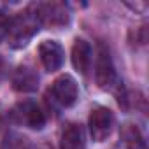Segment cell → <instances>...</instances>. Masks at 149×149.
Segmentation results:
<instances>
[{"instance_id":"obj_13","label":"cell","mask_w":149,"mask_h":149,"mask_svg":"<svg viewBox=\"0 0 149 149\" xmlns=\"http://www.w3.org/2000/svg\"><path fill=\"white\" fill-rule=\"evenodd\" d=\"M6 74H7V65H6V60L0 56V81L6 77Z\"/></svg>"},{"instance_id":"obj_9","label":"cell","mask_w":149,"mask_h":149,"mask_svg":"<svg viewBox=\"0 0 149 149\" xmlns=\"http://www.w3.org/2000/svg\"><path fill=\"white\" fill-rule=\"evenodd\" d=\"M72 63L83 76L90 72L91 67V46L84 39H77L72 46Z\"/></svg>"},{"instance_id":"obj_6","label":"cell","mask_w":149,"mask_h":149,"mask_svg":"<svg viewBox=\"0 0 149 149\" xmlns=\"http://www.w3.org/2000/svg\"><path fill=\"white\" fill-rule=\"evenodd\" d=\"M37 18L40 25H49V26H65L70 21V14L63 4H39L35 7Z\"/></svg>"},{"instance_id":"obj_4","label":"cell","mask_w":149,"mask_h":149,"mask_svg":"<svg viewBox=\"0 0 149 149\" xmlns=\"http://www.w3.org/2000/svg\"><path fill=\"white\" fill-rule=\"evenodd\" d=\"M51 95L54 98V102H58L61 107H70L76 104L77 97H79V90H77V83L72 76L65 74L60 76L51 88Z\"/></svg>"},{"instance_id":"obj_8","label":"cell","mask_w":149,"mask_h":149,"mask_svg":"<svg viewBox=\"0 0 149 149\" xmlns=\"http://www.w3.org/2000/svg\"><path fill=\"white\" fill-rule=\"evenodd\" d=\"M13 86L16 91L32 93L39 88V76L32 67H19L13 76Z\"/></svg>"},{"instance_id":"obj_7","label":"cell","mask_w":149,"mask_h":149,"mask_svg":"<svg viewBox=\"0 0 149 149\" xmlns=\"http://www.w3.org/2000/svg\"><path fill=\"white\" fill-rule=\"evenodd\" d=\"M39 56H40V63L47 72H54L63 65L65 60V53L63 47L56 42V40H44L39 46Z\"/></svg>"},{"instance_id":"obj_11","label":"cell","mask_w":149,"mask_h":149,"mask_svg":"<svg viewBox=\"0 0 149 149\" xmlns=\"http://www.w3.org/2000/svg\"><path fill=\"white\" fill-rule=\"evenodd\" d=\"M121 140L126 149H144V137L135 125H125L121 130Z\"/></svg>"},{"instance_id":"obj_12","label":"cell","mask_w":149,"mask_h":149,"mask_svg":"<svg viewBox=\"0 0 149 149\" xmlns=\"http://www.w3.org/2000/svg\"><path fill=\"white\" fill-rule=\"evenodd\" d=\"M7 26H9V19L6 18V14L0 11V40L7 35Z\"/></svg>"},{"instance_id":"obj_10","label":"cell","mask_w":149,"mask_h":149,"mask_svg":"<svg viewBox=\"0 0 149 149\" xmlns=\"http://www.w3.org/2000/svg\"><path fill=\"white\" fill-rule=\"evenodd\" d=\"M84 147H86V139L83 126L76 123L67 125L65 130L61 132L60 149H84Z\"/></svg>"},{"instance_id":"obj_1","label":"cell","mask_w":149,"mask_h":149,"mask_svg":"<svg viewBox=\"0 0 149 149\" xmlns=\"http://www.w3.org/2000/svg\"><path fill=\"white\" fill-rule=\"evenodd\" d=\"M39 26H40V21L33 9H26V11L16 14L13 19H9L7 35H6L9 39L11 47H14V49L25 47L33 39V35L39 32Z\"/></svg>"},{"instance_id":"obj_5","label":"cell","mask_w":149,"mask_h":149,"mask_svg":"<svg viewBox=\"0 0 149 149\" xmlns=\"http://www.w3.org/2000/svg\"><path fill=\"white\" fill-rule=\"evenodd\" d=\"M95 77H97V84L100 88H112L116 79V70L112 65V58L109 54V51L100 46L98 53H97V61H95Z\"/></svg>"},{"instance_id":"obj_2","label":"cell","mask_w":149,"mask_h":149,"mask_svg":"<svg viewBox=\"0 0 149 149\" xmlns=\"http://www.w3.org/2000/svg\"><path fill=\"white\" fill-rule=\"evenodd\" d=\"M11 118L14 123L32 130H40L46 125V116L33 100H23L16 104L14 109L11 111Z\"/></svg>"},{"instance_id":"obj_3","label":"cell","mask_w":149,"mask_h":149,"mask_svg":"<svg viewBox=\"0 0 149 149\" xmlns=\"http://www.w3.org/2000/svg\"><path fill=\"white\" fill-rule=\"evenodd\" d=\"M114 126V114L107 107H95L90 114V133L95 142H104Z\"/></svg>"}]
</instances>
